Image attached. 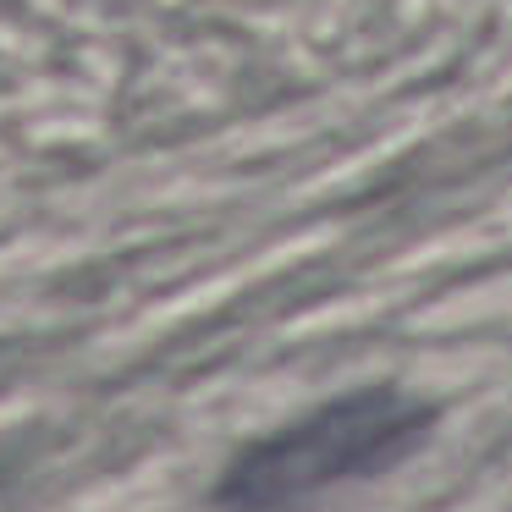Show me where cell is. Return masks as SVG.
<instances>
[{"label": "cell", "instance_id": "1", "mask_svg": "<svg viewBox=\"0 0 512 512\" xmlns=\"http://www.w3.org/2000/svg\"><path fill=\"white\" fill-rule=\"evenodd\" d=\"M435 435V408L397 386H358L248 441L215 479L221 512H303L309 501L380 479Z\"/></svg>", "mask_w": 512, "mask_h": 512}]
</instances>
